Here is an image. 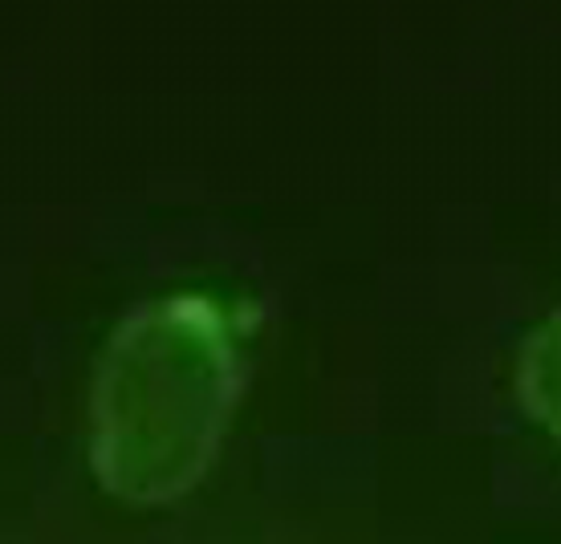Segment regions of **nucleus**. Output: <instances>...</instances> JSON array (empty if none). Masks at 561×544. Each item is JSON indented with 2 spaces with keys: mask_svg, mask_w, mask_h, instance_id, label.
I'll list each match as a JSON object with an SVG mask.
<instances>
[{
  "mask_svg": "<svg viewBox=\"0 0 561 544\" xmlns=\"http://www.w3.org/2000/svg\"><path fill=\"white\" fill-rule=\"evenodd\" d=\"M256 325V301L225 289H171L111 325L85 391V463L111 500L163 508L208 479Z\"/></svg>",
  "mask_w": 561,
  "mask_h": 544,
  "instance_id": "1",
  "label": "nucleus"
},
{
  "mask_svg": "<svg viewBox=\"0 0 561 544\" xmlns=\"http://www.w3.org/2000/svg\"><path fill=\"white\" fill-rule=\"evenodd\" d=\"M517 403L561 447V309L525 334L513 366Z\"/></svg>",
  "mask_w": 561,
  "mask_h": 544,
  "instance_id": "2",
  "label": "nucleus"
}]
</instances>
